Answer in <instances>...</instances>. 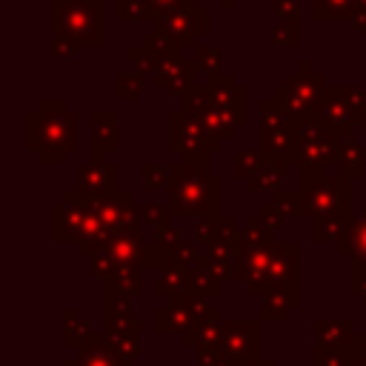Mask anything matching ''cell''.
<instances>
[{
	"instance_id": "7a4b0ae2",
	"label": "cell",
	"mask_w": 366,
	"mask_h": 366,
	"mask_svg": "<svg viewBox=\"0 0 366 366\" xmlns=\"http://www.w3.org/2000/svg\"><path fill=\"white\" fill-rule=\"evenodd\" d=\"M297 246L295 243H277L269 254V272L266 283L272 292H297Z\"/></svg>"
},
{
	"instance_id": "ba28073f",
	"label": "cell",
	"mask_w": 366,
	"mask_h": 366,
	"mask_svg": "<svg viewBox=\"0 0 366 366\" xmlns=\"http://www.w3.org/2000/svg\"><path fill=\"white\" fill-rule=\"evenodd\" d=\"M363 335H366V332H363Z\"/></svg>"
},
{
	"instance_id": "6da1fadb",
	"label": "cell",
	"mask_w": 366,
	"mask_h": 366,
	"mask_svg": "<svg viewBox=\"0 0 366 366\" xmlns=\"http://www.w3.org/2000/svg\"><path fill=\"white\" fill-rule=\"evenodd\" d=\"M217 206V180L197 174V177H180L172 186V212L177 214H194Z\"/></svg>"
},
{
	"instance_id": "5b68a950",
	"label": "cell",
	"mask_w": 366,
	"mask_h": 366,
	"mask_svg": "<svg viewBox=\"0 0 366 366\" xmlns=\"http://www.w3.org/2000/svg\"><path fill=\"white\" fill-rule=\"evenodd\" d=\"M315 335H317V346H323V349H346V346L355 343L349 326L340 323V320L317 323V326H315Z\"/></svg>"
},
{
	"instance_id": "277c9868",
	"label": "cell",
	"mask_w": 366,
	"mask_h": 366,
	"mask_svg": "<svg viewBox=\"0 0 366 366\" xmlns=\"http://www.w3.org/2000/svg\"><path fill=\"white\" fill-rule=\"evenodd\" d=\"M340 252L355 260V269H366V212L357 220L343 223L340 229Z\"/></svg>"
},
{
	"instance_id": "52a82bcc",
	"label": "cell",
	"mask_w": 366,
	"mask_h": 366,
	"mask_svg": "<svg viewBox=\"0 0 366 366\" xmlns=\"http://www.w3.org/2000/svg\"><path fill=\"white\" fill-rule=\"evenodd\" d=\"M246 366H269V363H260V360H254V363H252V360H249Z\"/></svg>"
},
{
	"instance_id": "3957f363",
	"label": "cell",
	"mask_w": 366,
	"mask_h": 366,
	"mask_svg": "<svg viewBox=\"0 0 366 366\" xmlns=\"http://www.w3.org/2000/svg\"><path fill=\"white\" fill-rule=\"evenodd\" d=\"M217 349L226 357H249L257 349V329L252 323H229L217 337Z\"/></svg>"
},
{
	"instance_id": "8992f818",
	"label": "cell",
	"mask_w": 366,
	"mask_h": 366,
	"mask_svg": "<svg viewBox=\"0 0 366 366\" xmlns=\"http://www.w3.org/2000/svg\"><path fill=\"white\" fill-rule=\"evenodd\" d=\"M140 212H143V220H146V223H152V226H160V223H163V217H166V214H163V209H160L157 203H146Z\"/></svg>"
}]
</instances>
